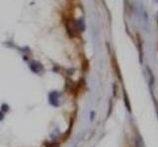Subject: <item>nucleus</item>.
<instances>
[{
    "label": "nucleus",
    "instance_id": "obj_1",
    "mask_svg": "<svg viewBox=\"0 0 158 147\" xmlns=\"http://www.w3.org/2000/svg\"><path fill=\"white\" fill-rule=\"evenodd\" d=\"M58 93L57 91H54L49 94V102H51V105L54 106H58Z\"/></svg>",
    "mask_w": 158,
    "mask_h": 147
},
{
    "label": "nucleus",
    "instance_id": "obj_2",
    "mask_svg": "<svg viewBox=\"0 0 158 147\" xmlns=\"http://www.w3.org/2000/svg\"><path fill=\"white\" fill-rule=\"evenodd\" d=\"M31 69L34 71V72L36 73H39L41 70L43 69L42 65H41L39 62H33V63L31 64Z\"/></svg>",
    "mask_w": 158,
    "mask_h": 147
},
{
    "label": "nucleus",
    "instance_id": "obj_3",
    "mask_svg": "<svg viewBox=\"0 0 158 147\" xmlns=\"http://www.w3.org/2000/svg\"><path fill=\"white\" fill-rule=\"evenodd\" d=\"M3 119V117H2V113H0V120Z\"/></svg>",
    "mask_w": 158,
    "mask_h": 147
}]
</instances>
